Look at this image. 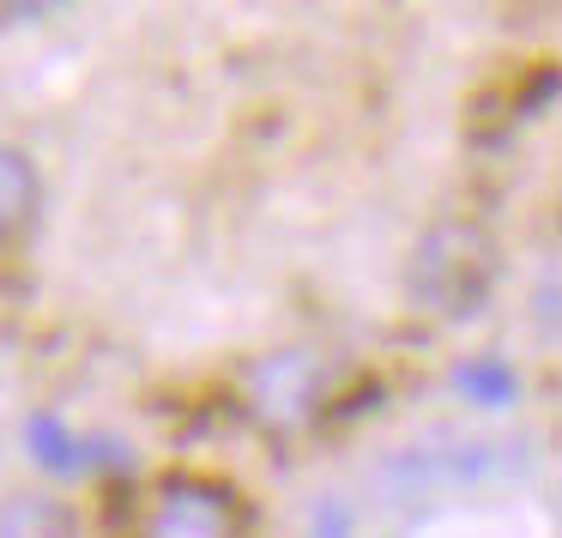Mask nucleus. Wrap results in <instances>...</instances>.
<instances>
[{
	"instance_id": "1",
	"label": "nucleus",
	"mask_w": 562,
	"mask_h": 538,
	"mask_svg": "<svg viewBox=\"0 0 562 538\" xmlns=\"http://www.w3.org/2000/svg\"><path fill=\"white\" fill-rule=\"evenodd\" d=\"M496 243L477 224H436L412 255V296L441 321H465L496 291Z\"/></svg>"
},
{
	"instance_id": "2",
	"label": "nucleus",
	"mask_w": 562,
	"mask_h": 538,
	"mask_svg": "<svg viewBox=\"0 0 562 538\" xmlns=\"http://www.w3.org/2000/svg\"><path fill=\"white\" fill-rule=\"evenodd\" d=\"M139 538H243L236 496L212 478H164L151 490Z\"/></svg>"
},
{
	"instance_id": "3",
	"label": "nucleus",
	"mask_w": 562,
	"mask_h": 538,
	"mask_svg": "<svg viewBox=\"0 0 562 538\" xmlns=\"http://www.w3.org/2000/svg\"><path fill=\"white\" fill-rule=\"evenodd\" d=\"M321 405V363L308 351H272L248 369V412L267 429H296Z\"/></svg>"
},
{
	"instance_id": "4",
	"label": "nucleus",
	"mask_w": 562,
	"mask_h": 538,
	"mask_svg": "<svg viewBox=\"0 0 562 538\" xmlns=\"http://www.w3.org/2000/svg\"><path fill=\"white\" fill-rule=\"evenodd\" d=\"M448 381H453V393H460L465 405H484V412H502V405H514L520 400V369L508 363L502 351H472V357H460V363L448 369Z\"/></svg>"
},
{
	"instance_id": "5",
	"label": "nucleus",
	"mask_w": 562,
	"mask_h": 538,
	"mask_svg": "<svg viewBox=\"0 0 562 538\" xmlns=\"http://www.w3.org/2000/svg\"><path fill=\"white\" fill-rule=\"evenodd\" d=\"M37 200H43L37 164H31L19 146H7V139H0V243H13V236L31 231Z\"/></svg>"
},
{
	"instance_id": "6",
	"label": "nucleus",
	"mask_w": 562,
	"mask_h": 538,
	"mask_svg": "<svg viewBox=\"0 0 562 538\" xmlns=\"http://www.w3.org/2000/svg\"><path fill=\"white\" fill-rule=\"evenodd\" d=\"M25 441H31V460H37L43 472H55V478H79V472H91V466L103 460V453H91V441L74 436L55 412L25 417Z\"/></svg>"
},
{
	"instance_id": "7",
	"label": "nucleus",
	"mask_w": 562,
	"mask_h": 538,
	"mask_svg": "<svg viewBox=\"0 0 562 538\" xmlns=\"http://www.w3.org/2000/svg\"><path fill=\"white\" fill-rule=\"evenodd\" d=\"M0 538H74V508L49 490L0 496Z\"/></svg>"
},
{
	"instance_id": "8",
	"label": "nucleus",
	"mask_w": 562,
	"mask_h": 538,
	"mask_svg": "<svg viewBox=\"0 0 562 538\" xmlns=\"http://www.w3.org/2000/svg\"><path fill=\"white\" fill-rule=\"evenodd\" d=\"M351 526H357V514L339 496H321L308 508V538H351Z\"/></svg>"
},
{
	"instance_id": "9",
	"label": "nucleus",
	"mask_w": 562,
	"mask_h": 538,
	"mask_svg": "<svg viewBox=\"0 0 562 538\" xmlns=\"http://www.w3.org/2000/svg\"><path fill=\"white\" fill-rule=\"evenodd\" d=\"M13 19H43V13H55V7H67V0H0Z\"/></svg>"
}]
</instances>
